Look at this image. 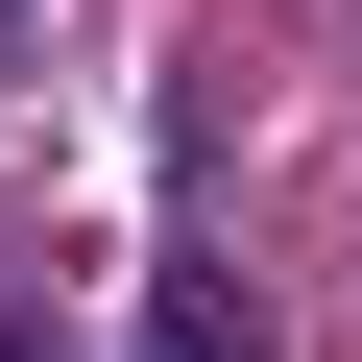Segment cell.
I'll use <instances>...</instances> for the list:
<instances>
[{
  "label": "cell",
  "instance_id": "obj_3",
  "mask_svg": "<svg viewBox=\"0 0 362 362\" xmlns=\"http://www.w3.org/2000/svg\"><path fill=\"white\" fill-rule=\"evenodd\" d=\"M0 362H49V338H0Z\"/></svg>",
  "mask_w": 362,
  "mask_h": 362
},
{
  "label": "cell",
  "instance_id": "obj_1",
  "mask_svg": "<svg viewBox=\"0 0 362 362\" xmlns=\"http://www.w3.org/2000/svg\"><path fill=\"white\" fill-rule=\"evenodd\" d=\"M145 362H266V314H242L218 266H169V290H145Z\"/></svg>",
  "mask_w": 362,
  "mask_h": 362
},
{
  "label": "cell",
  "instance_id": "obj_2",
  "mask_svg": "<svg viewBox=\"0 0 362 362\" xmlns=\"http://www.w3.org/2000/svg\"><path fill=\"white\" fill-rule=\"evenodd\" d=\"M0 73H25V0H0Z\"/></svg>",
  "mask_w": 362,
  "mask_h": 362
}]
</instances>
